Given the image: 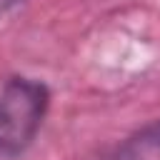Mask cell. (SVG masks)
Wrapping results in <instances>:
<instances>
[{
	"label": "cell",
	"mask_w": 160,
	"mask_h": 160,
	"mask_svg": "<svg viewBox=\"0 0 160 160\" xmlns=\"http://www.w3.org/2000/svg\"><path fill=\"white\" fill-rule=\"evenodd\" d=\"M20 2H25V0H0V20H2L5 15H10Z\"/></svg>",
	"instance_id": "3"
},
{
	"label": "cell",
	"mask_w": 160,
	"mask_h": 160,
	"mask_svg": "<svg viewBox=\"0 0 160 160\" xmlns=\"http://www.w3.org/2000/svg\"><path fill=\"white\" fill-rule=\"evenodd\" d=\"M110 160H160V120L130 135Z\"/></svg>",
	"instance_id": "2"
},
{
	"label": "cell",
	"mask_w": 160,
	"mask_h": 160,
	"mask_svg": "<svg viewBox=\"0 0 160 160\" xmlns=\"http://www.w3.org/2000/svg\"><path fill=\"white\" fill-rule=\"evenodd\" d=\"M50 110V88L28 75H12L0 88V158L22 155L38 138Z\"/></svg>",
	"instance_id": "1"
}]
</instances>
